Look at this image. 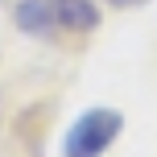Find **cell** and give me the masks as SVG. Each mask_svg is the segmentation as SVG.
<instances>
[{"instance_id":"6da1fadb","label":"cell","mask_w":157,"mask_h":157,"mask_svg":"<svg viewBox=\"0 0 157 157\" xmlns=\"http://www.w3.org/2000/svg\"><path fill=\"white\" fill-rule=\"evenodd\" d=\"M124 128V116L116 108H91L66 128V141H62V157H103L108 145L120 136Z\"/></svg>"},{"instance_id":"7a4b0ae2","label":"cell","mask_w":157,"mask_h":157,"mask_svg":"<svg viewBox=\"0 0 157 157\" xmlns=\"http://www.w3.org/2000/svg\"><path fill=\"white\" fill-rule=\"evenodd\" d=\"M50 8H54V21L62 25V29L87 33V29L99 25V8H95V0H50Z\"/></svg>"},{"instance_id":"3957f363","label":"cell","mask_w":157,"mask_h":157,"mask_svg":"<svg viewBox=\"0 0 157 157\" xmlns=\"http://www.w3.org/2000/svg\"><path fill=\"white\" fill-rule=\"evenodd\" d=\"M17 29L29 33V37H46L50 29H54V8H50V0H17Z\"/></svg>"},{"instance_id":"277c9868","label":"cell","mask_w":157,"mask_h":157,"mask_svg":"<svg viewBox=\"0 0 157 157\" xmlns=\"http://www.w3.org/2000/svg\"><path fill=\"white\" fill-rule=\"evenodd\" d=\"M108 4H116V8H132V4H145V0H108Z\"/></svg>"}]
</instances>
